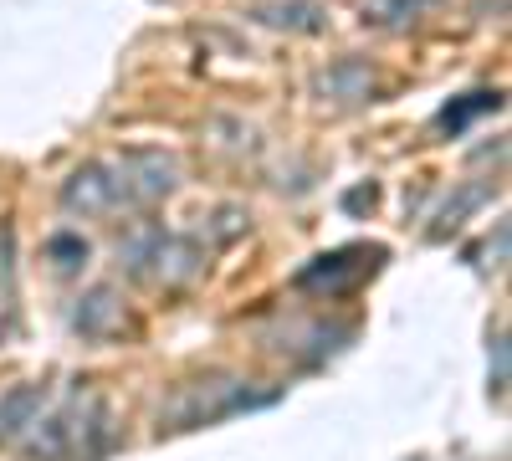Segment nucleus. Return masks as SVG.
Returning a JSON list of instances; mask_svg holds the SVG:
<instances>
[{
  "mask_svg": "<svg viewBox=\"0 0 512 461\" xmlns=\"http://www.w3.org/2000/svg\"><path fill=\"white\" fill-rule=\"evenodd\" d=\"M108 170H113L118 205H154L180 185V164L169 154H159V149H134V154L113 159Z\"/></svg>",
  "mask_w": 512,
  "mask_h": 461,
  "instance_id": "obj_1",
  "label": "nucleus"
},
{
  "mask_svg": "<svg viewBox=\"0 0 512 461\" xmlns=\"http://www.w3.org/2000/svg\"><path fill=\"white\" fill-rule=\"evenodd\" d=\"M128 267L149 282H164V287H180L200 272V251L180 236H164V231H144L139 241H128Z\"/></svg>",
  "mask_w": 512,
  "mask_h": 461,
  "instance_id": "obj_2",
  "label": "nucleus"
},
{
  "mask_svg": "<svg viewBox=\"0 0 512 461\" xmlns=\"http://www.w3.org/2000/svg\"><path fill=\"white\" fill-rule=\"evenodd\" d=\"M379 262H384V251H379V246H344V251H328V257H318L313 267L297 272V287H328V292H344V287L364 282Z\"/></svg>",
  "mask_w": 512,
  "mask_h": 461,
  "instance_id": "obj_3",
  "label": "nucleus"
},
{
  "mask_svg": "<svg viewBox=\"0 0 512 461\" xmlns=\"http://www.w3.org/2000/svg\"><path fill=\"white\" fill-rule=\"evenodd\" d=\"M62 205L72 216H108L118 211V190H113V170L108 164H82L62 185Z\"/></svg>",
  "mask_w": 512,
  "mask_h": 461,
  "instance_id": "obj_4",
  "label": "nucleus"
},
{
  "mask_svg": "<svg viewBox=\"0 0 512 461\" xmlns=\"http://www.w3.org/2000/svg\"><path fill=\"white\" fill-rule=\"evenodd\" d=\"M502 108V93H466L461 103H451V108H441V118H436V129H446V134H461L472 118H482V113H497Z\"/></svg>",
  "mask_w": 512,
  "mask_h": 461,
  "instance_id": "obj_5",
  "label": "nucleus"
},
{
  "mask_svg": "<svg viewBox=\"0 0 512 461\" xmlns=\"http://www.w3.org/2000/svg\"><path fill=\"white\" fill-rule=\"evenodd\" d=\"M256 16L267 26H292V31H318L323 26V6H313V0H282V6H262Z\"/></svg>",
  "mask_w": 512,
  "mask_h": 461,
  "instance_id": "obj_6",
  "label": "nucleus"
},
{
  "mask_svg": "<svg viewBox=\"0 0 512 461\" xmlns=\"http://www.w3.org/2000/svg\"><path fill=\"white\" fill-rule=\"evenodd\" d=\"M113 318H118V303H113V292H108V287L88 292V303L77 308V328H82V333H108Z\"/></svg>",
  "mask_w": 512,
  "mask_h": 461,
  "instance_id": "obj_7",
  "label": "nucleus"
},
{
  "mask_svg": "<svg viewBox=\"0 0 512 461\" xmlns=\"http://www.w3.org/2000/svg\"><path fill=\"white\" fill-rule=\"evenodd\" d=\"M436 0H364V21L395 26V21H415V11H431Z\"/></svg>",
  "mask_w": 512,
  "mask_h": 461,
  "instance_id": "obj_8",
  "label": "nucleus"
},
{
  "mask_svg": "<svg viewBox=\"0 0 512 461\" xmlns=\"http://www.w3.org/2000/svg\"><path fill=\"white\" fill-rule=\"evenodd\" d=\"M41 405V390L36 385H26V390H16L11 400H6V410H0V431H21V426H31V410Z\"/></svg>",
  "mask_w": 512,
  "mask_h": 461,
  "instance_id": "obj_9",
  "label": "nucleus"
},
{
  "mask_svg": "<svg viewBox=\"0 0 512 461\" xmlns=\"http://www.w3.org/2000/svg\"><path fill=\"white\" fill-rule=\"evenodd\" d=\"M52 257H57V267L62 272H72L77 262H88V241H77V236H52Z\"/></svg>",
  "mask_w": 512,
  "mask_h": 461,
  "instance_id": "obj_10",
  "label": "nucleus"
}]
</instances>
